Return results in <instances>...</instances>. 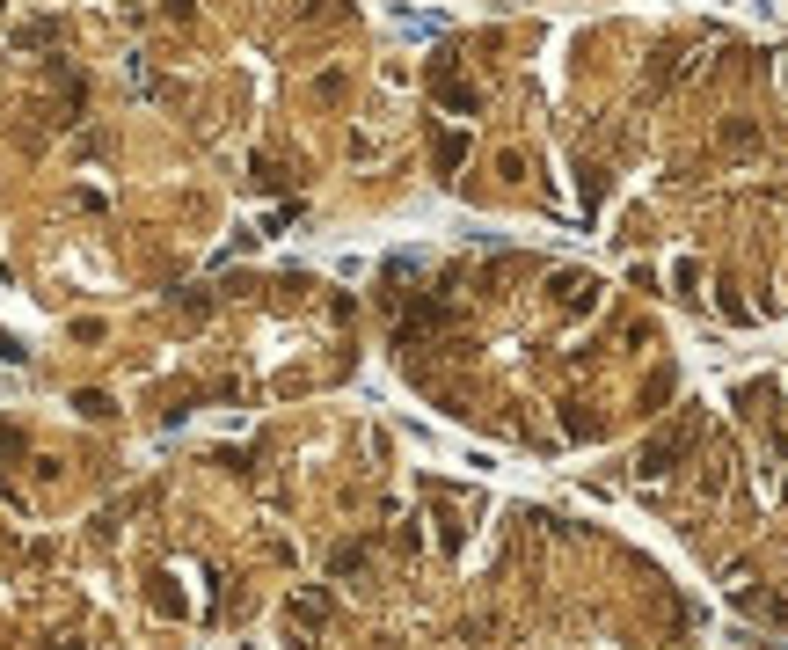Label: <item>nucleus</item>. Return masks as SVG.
Segmentation results:
<instances>
[{
  "label": "nucleus",
  "instance_id": "2",
  "mask_svg": "<svg viewBox=\"0 0 788 650\" xmlns=\"http://www.w3.org/2000/svg\"><path fill=\"white\" fill-rule=\"evenodd\" d=\"M438 102H453V110H475V88H468V81H438Z\"/></svg>",
  "mask_w": 788,
  "mask_h": 650
},
{
  "label": "nucleus",
  "instance_id": "1",
  "mask_svg": "<svg viewBox=\"0 0 788 650\" xmlns=\"http://www.w3.org/2000/svg\"><path fill=\"white\" fill-rule=\"evenodd\" d=\"M687 439H694V424H679V431H664V439H650V453H643V475H671V461L687 453Z\"/></svg>",
  "mask_w": 788,
  "mask_h": 650
},
{
  "label": "nucleus",
  "instance_id": "3",
  "mask_svg": "<svg viewBox=\"0 0 788 650\" xmlns=\"http://www.w3.org/2000/svg\"><path fill=\"white\" fill-rule=\"evenodd\" d=\"M460 154H468V139L453 132V139H438V169H460Z\"/></svg>",
  "mask_w": 788,
  "mask_h": 650
}]
</instances>
